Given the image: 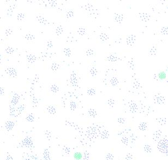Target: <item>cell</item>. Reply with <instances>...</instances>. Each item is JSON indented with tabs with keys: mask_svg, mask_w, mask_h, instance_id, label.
<instances>
[{
	"mask_svg": "<svg viewBox=\"0 0 168 160\" xmlns=\"http://www.w3.org/2000/svg\"><path fill=\"white\" fill-rule=\"evenodd\" d=\"M158 77L160 81H163V80L166 79L167 77V72L165 71H160L158 74Z\"/></svg>",
	"mask_w": 168,
	"mask_h": 160,
	"instance_id": "obj_1",
	"label": "cell"
},
{
	"mask_svg": "<svg viewBox=\"0 0 168 160\" xmlns=\"http://www.w3.org/2000/svg\"><path fill=\"white\" fill-rule=\"evenodd\" d=\"M73 157L74 159L76 160H81L83 159V155L81 152L76 151L74 153Z\"/></svg>",
	"mask_w": 168,
	"mask_h": 160,
	"instance_id": "obj_2",
	"label": "cell"
}]
</instances>
